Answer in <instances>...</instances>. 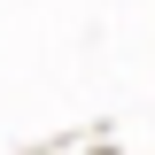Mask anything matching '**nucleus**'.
I'll return each mask as SVG.
<instances>
[]
</instances>
